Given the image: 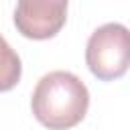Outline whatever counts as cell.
Segmentation results:
<instances>
[{
  "label": "cell",
  "instance_id": "2",
  "mask_svg": "<svg viewBox=\"0 0 130 130\" xmlns=\"http://www.w3.org/2000/svg\"><path fill=\"white\" fill-rule=\"evenodd\" d=\"M85 63L100 81L120 79L130 69V28L120 22L98 26L87 39Z\"/></svg>",
  "mask_w": 130,
  "mask_h": 130
},
{
  "label": "cell",
  "instance_id": "3",
  "mask_svg": "<svg viewBox=\"0 0 130 130\" xmlns=\"http://www.w3.org/2000/svg\"><path fill=\"white\" fill-rule=\"evenodd\" d=\"M67 20V0H22L14 8L16 30L32 41L53 39Z\"/></svg>",
  "mask_w": 130,
  "mask_h": 130
},
{
  "label": "cell",
  "instance_id": "1",
  "mask_svg": "<svg viewBox=\"0 0 130 130\" xmlns=\"http://www.w3.org/2000/svg\"><path fill=\"white\" fill-rule=\"evenodd\" d=\"M89 108L85 83L71 71L45 73L30 95V110L39 124L49 130H69L77 126Z\"/></svg>",
  "mask_w": 130,
  "mask_h": 130
},
{
  "label": "cell",
  "instance_id": "4",
  "mask_svg": "<svg viewBox=\"0 0 130 130\" xmlns=\"http://www.w3.org/2000/svg\"><path fill=\"white\" fill-rule=\"evenodd\" d=\"M22 75V63L18 53L0 35V91H10Z\"/></svg>",
  "mask_w": 130,
  "mask_h": 130
}]
</instances>
